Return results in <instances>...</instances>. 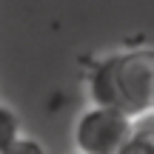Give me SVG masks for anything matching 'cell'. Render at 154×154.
<instances>
[{
  "label": "cell",
  "instance_id": "obj_1",
  "mask_svg": "<svg viewBox=\"0 0 154 154\" xmlns=\"http://www.w3.org/2000/svg\"><path fill=\"white\" fill-rule=\"evenodd\" d=\"M91 106H106L128 120L154 111V49H123L103 54L86 74Z\"/></svg>",
  "mask_w": 154,
  "mask_h": 154
},
{
  "label": "cell",
  "instance_id": "obj_2",
  "mask_svg": "<svg viewBox=\"0 0 154 154\" xmlns=\"http://www.w3.org/2000/svg\"><path fill=\"white\" fill-rule=\"evenodd\" d=\"M134 134V120L106 106H86L74 120V154H117Z\"/></svg>",
  "mask_w": 154,
  "mask_h": 154
},
{
  "label": "cell",
  "instance_id": "obj_3",
  "mask_svg": "<svg viewBox=\"0 0 154 154\" xmlns=\"http://www.w3.org/2000/svg\"><path fill=\"white\" fill-rule=\"evenodd\" d=\"M17 137H23V126L14 109H9L6 103H0V151L6 146H11Z\"/></svg>",
  "mask_w": 154,
  "mask_h": 154
},
{
  "label": "cell",
  "instance_id": "obj_4",
  "mask_svg": "<svg viewBox=\"0 0 154 154\" xmlns=\"http://www.w3.org/2000/svg\"><path fill=\"white\" fill-rule=\"evenodd\" d=\"M117 154H154V134H149L146 128L134 123V134L126 140V146Z\"/></svg>",
  "mask_w": 154,
  "mask_h": 154
},
{
  "label": "cell",
  "instance_id": "obj_5",
  "mask_svg": "<svg viewBox=\"0 0 154 154\" xmlns=\"http://www.w3.org/2000/svg\"><path fill=\"white\" fill-rule=\"evenodd\" d=\"M0 154H49V151H46V146L40 143V140L26 137V134H23V137H17L11 146H6Z\"/></svg>",
  "mask_w": 154,
  "mask_h": 154
}]
</instances>
